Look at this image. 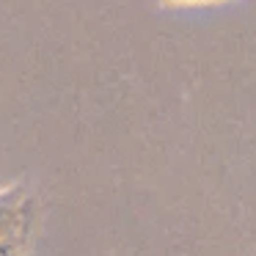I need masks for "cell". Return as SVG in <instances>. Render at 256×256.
I'll return each instance as SVG.
<instances>
[{
	"label": "cell",
	"instance_id": "obj_1",
	"mask_svg": "<svg viewBox=\"0 0 256 256\" xmlns=\"http://www.w3.org/2000/svg\"><path fill=\"white\" fill-rule=\"evenodd\" d=\"M162 8H201V6H220L228 0H154Z\"/></svg>",
	"mask_w": 256,
	"mask_h": 256
}]
</instances>
